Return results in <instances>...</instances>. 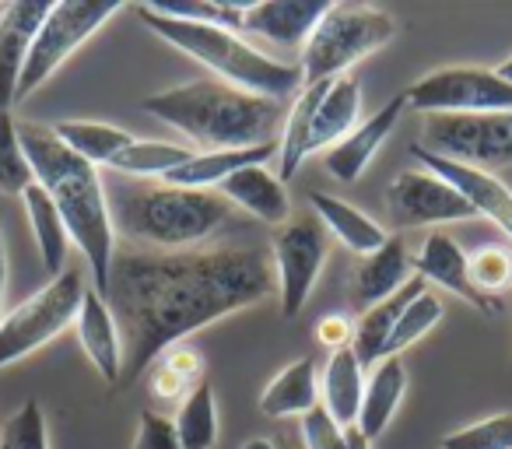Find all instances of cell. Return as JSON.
Listing matches in <instances>:
<instances>
[{
  "label": "cell",
  "mask_w": 512,
  "mask_h": 449,
  "mask_svg": "<svg viewBox=\"0 0 512 449\" xmlns=\"http://www.w3.org/2000/svg\"><path fill=\"white\" fill-rule=\"evenodd\" d=\"M278 292L271 257L256 246H200L183 253L120 250L102 299L123 337V376L116 390H130L148 376L162 351L183 337L260 306Z\"/></svg>",
  "instance_id": "1"
},
{
  "label": "cell",
  "mask_w": 512,
  "mask_h": 449,
  "mask_svg": "<svg viewBox=\"0 0 512 449\" xmlns=\"http://www.w3.org/2000/svg\"><path fill=\"white\" fill-rule=\"evenodd\" d=\"M18 141L29 155L36 183L57 204L71 243L88 260L95 292H106L109 271H113L116 260V225L99 165L74 155L46 123L22 120L18 123Z\"/></svg>",
  "instance_id": "2"
},
{
  "label": "cell",
  "mask_w": 512,
  "mask_h": 449,
  "mask_svg": "<svg viewBox=\"0 0 512 449\" xmlns=\"http://www.w3.org/2000/svg\"><path fill=\"white\" fill-rule=\"evenodd\" d=\"M141 109L190 137L193 144H204V151L278 144L288 116L278 99L242 92L218 78H197L176 88H162L148 95Z\"/></svg>",
  "instance_id": "3"
},
{
  "label": "cell",
  "mask_w": 512,
  "mask_h": 449,
  "mask_svg": "<svg viewBox=\"0 0 512 449\" xmlns=\"http://www.w3.org/2000/svg\"><path fill=\"white\" fill-rule=\"evenodd\" d=\"M109 211L113 225L137 250L155 253L200 250L235 218V207L218 190H186L144 179L116 183L109 193Z\"/></svg>",
  "instance_id": "4"
},
{
  "label": "cell",
  "mask_w": 512,
  "mask_h": 449,
  "mask_svg": "<svg viewBox=\"0 0 512 449\" xmlns=\"http://www.w3.org/2000/svg\"><path fill=\"white\" fill-rule=\"evenodd\" d=\"M137 18H141L162 43H169L172 50L186 53V57L200 60V64L218 81H225V85H235L253 95H267V99H278V102L302 88L299 64L267 57L264 50H256L253 43H246V39L232 29L158 15L148 4L137 8Z\"/></svg>",
  "instance_id": "5"
},
{
  "label": "cell",
  "mask_w": 512,
  "mask_h": 449,
  "mask_svg": "<svg viewBox=\"0 0 512 449\" xmlns=\"http://www.w3.org/2000/svg\"><path fill=\"white\" fill-rule=\"evenodd\" d=\"M397 39V18L369 4H330L299 53L302 85L344 78L355 64L369 60Z\"/></svg>",
  "instance_id": "6"
},
{
  "label": "cell",
  "mask_w": 512,
  "mask_h": 449,
  "mask_svg": "<svg viewBox=\"0 0 512 449\" xmlns=\"http://www.w3.org/2000/svg\"><path fill=\"white\" fill-rule=\"evenodd\" d=\"M123 4L113 0H64V4H50L43 25L36 32V43L25 60L22 81H18V102L29 99L32 92L46 85L109 18L120 15Z\"/></svg>",
  "instance_id": "7"
},
{
  "label": "cell",
  "mask_w": 512,
  "mask_h": 449,
  "mask_svg": "<svg viewBox=\"0 0 512 449\" xmlns=\"http://www.w3.org/2000/svg\"><path fill=\"white\" fill-rule=\"evenodd\" d=\"M81 299H85V278L81 271H64L39 288L32 299H25L18 309H11L0 320V369L22 362L25 355L39 351L60 337L78 320Z\"/></svg>",
  "instance_id": "8"
},
{
  "label": "cell",
  "mask_w": 512,
  "mask_h": 449,
  "mask_svg": "<svg viewBox=\"0 0 512 449\" xmlns=\"http://www.w3.org/2000/svg\"><path fill=\"white\" fill-rule=\"evenodd\" d=\"M327 253L330 232L323 229V221L313 214V207L292 214L281 229H274L271 267L285 320H295L306 309L309 295H313L316 281H320L323 264H327Z\"/></svg>",
  "instance_id": "9"
},
{
  "label": "cell",
  "mask_w": 512,
  "mask_h": 449,
  "mask_svg": "<svg viewBox=\"0 0 512 449\" xmlns=\"http://www.w3.org/2000/svg\"><path fill=\"white\" fill-rule=\"evenodd\" d=\"M421 151L470 169H509L512 165V113L481 116H425L421 123Z\"/></svg>",
  "instance_id": "10"
},
{
  "label": "cell",
  "mask_w": 512,
  "mask_h": 449,
  "mask_svg": "<svg viewBox=\"0 0 512 449\" xmlns=\"http://www.w3.org/2000/svg\"><path fill=\"white\" fill-rule=\"evenodd\" d=\"M404 99L421 116L512 113V85L488 67H439L414 81Z\"/></svg>",
  "instance_id": "11"
},
{
  "label": "cell",
  "mask_w": 512,
  "mask_h": 449,
  "mask_svg": "<svg viewBox=\"0 0 512 449\" xmlns=\"http://www.w3.org/2000/svg\"><path fill=\"white\" fill-rule=\"evenodd\" d=\"M386 218L393 229H425V225H453L477 218L453 183L435 172H400L386 186Z\"/></svg>",
  "instance_id": "12"
},
{
  "label": "cell",
  "mask_w": 512,
  "mask_h": 449,
  "mask_svg": "<svg viewBox=\"0 0 512 449\" xmlns=\"http://www.w3.org/2000/svg\"><path fill=\"white\" fill-rule=\"evenodd\" d=\"M411 267L425 285H439L442 292L463 299L470 309H477V313H484V316L502 313V299H488V295H481L474 288L470 267H467V253H463V246L456 243L453 236H446V232L425 236L418 257H411Z\"/></svg>",
  "instance_id": "13"
},
{
  "label": "cell",
  "mask_w": 512,
  "mask_h": 449,
  "mask_svg": "<svg viewBox=\"0 0 512 449\" xmlns=\"http://www.w3.org/2000/svg\"><path fill=\"white\" fill-rule=\"evenodd\" d=\"M411 155L425 165V172H435V176H442L446 183H453L456 190L467 197V204L474 207V214L488 218L512 243V190L495 172L470 169V165L449 162V158H435V155H428V151H421L418 144H411Z\"/></svg>",
  "instance_id": "14"
},
{
  "label": "cell",
  "mask_w": 512,
  "mask_h": 449,
  "mask_svg": "<svg viewBox=\"0 0 512 449\" xmlns=\"http://www.w3.org/2000/svg\"><path fill=\"white\" fill-rule=\"evenodd\" d=\"M46 11L50 0H22L0 8V113H11L18 102V81Z\"/></svg>",
  "instance_id": "15"
},
{
  "label": "cell",
  "mask_w": 512,
  "mask_h": 449,
  "mask_svg": "<svg viewBox=\"0 0 512 449\" xmlns=\"http://www.w3.org/2000/svg\"><path fill=\"white\" fill-rule=\"evenodd\" d=\"M404 113H407V99L397 95V99L386 102L379 113H372L369 120L358 123L344 141H337L330 151H323V165H327L330 176H334L337 183H358L362 172L369 169V162L376 158V151L383 148V141L397 130Z\"/></svg>",
  "instance_id": "16"
},
{
  "label": "cell",
  "mask_w": 512,
  "mask_h": 449,
  "mask_svg": "<svg viewBox=\"0 0 512 449\" xmlns=\"http://www.w3.org/2000/svg\"><path fill=\"white\" fill-rule=\"evenodd\" d=\"M327 8L330 0H264V4H249L246 15H242V32H253L267 43L302 53V46L309 43Z\"/></svg>",
  "instance_id": "17"
},
{
  "label": "cell",
  "mask_w": 512,
  "mask_h": 449,
  "mask_svg": "<svg viewBox=\"0 0 512 449\" xmlns=\"http://www.w3.org/2000/svg\"><path fill=\"white\" fill-rule=\"evenodd\" d=\"M74 330H78L81 351H85L88 362L95 365L102 383L116 390V386H120V376H123V337H120V327H116L113 309H109V302L102 299V292L85 288V299H81Z\"/></svg>",
  "instance_id": "18"
},
{
  "label": "cell",
  "mask_w": 512,
  "mask_h": 449,
  "mask_svg": "<svg viewBox=\"0 0 512 449\" xmlns=\"http://www.w3.org/2000/svg\"><path fill=\"white\" fill-rule=\"evenodd\" d=\"M414 278V267H411V257H407V246L404 239L390 236L376 253L358 260L355 274H351V306L358 313L372 309L376 302L390 299L400 285Z\"/></svg>",
  "instance_id": "19"
},
{
  "label": "cell",
  "mask_w": 512,
  "mask_h": 449,
  "mask_svg": "<svg viewBox=\"0 0 512 449\" xmlns=\"http://www.w3.org/2000/svg\"><path fill=\"white\" fill-rule=\"evenodd\" d=\"M218 193L232 207L253 214L256 221H264L271 229H281L292 218V200H288L285 183L267 165H249V169L235 172L218 186Z\"/></svg>",
  "instance_id": "20"
},
{
  "label": "cell",
  "mask_w": 512,
  "mask_h": 449,
  "mask_svg": "<svg viewBox=\"0 0 512 449\" xmlns=\"http://www.w3.org/2000/svg\"><path fill=\"white\" fill-rule=\"evenodd\" d=\"M278 158V144H260V148H228V151H193L179 169H172L162 183L186 186V190H218L228 176L249 169V165H267Z\"/></svg>",
  "instance_id": "21"
},
{
  "label": "cell",
  "mask_w": 512,
  "mask_h": 449,
  "mask_svg": "<svg viewBox=\"0 0 512 449\" xmlns=\"http://www.w3.org/2000/svg\"><path fill=\"white\" fill-rule=\"evenodd\" d=\"M425 292V281L414 274L407 285H400L397 292L390 295V299L376 302L372 309H365V313H358L355 320V334H351V351H355V358L365 365H379L386 358V344H390V334L393 327H397V320L404 316V309L411 306L418 295Z\"/></svg>",
  "instance_id": "22"
},
{
  "label": "cell",
  "mask_w": 512,
  "mask_h": 449,
  "mask_svg": "<svg viewBox=\"0 0 512 449\" xmlns=\"http://www.w3.org/2000/svg\"><path fill=\"white\" fill-rule=\"evenodd\" d=\"M309 207H313V214L323 221V229L334 239H341V246H348L358 257H369V253H376L379 246L390 239L379 221H372L365 211L351 207L348 200L334 197V193H323V190L309 193Z\"/></svg>",
  "instance_id": "23"
},
{
  "label": "cell",
  "mask_w": 512,
  "mask_h": 449,
  "mask_svg": "<svg viewBox=\"0 0 512 449\" xmlns=\"http://www.w3.org/2000/svg\"><path fill=\"white\" fill-rule=\"evenodd\" d=\"M260 414L264 418H306L313 407H320V386H316L313 358H295L292 365L278 372L260 393Z\"/></svg>",
  "instance_id": "24"
},
{
  "label": "cell",
  "mask_w": 512,
  "mask_h": 449,
  "mask_svg": "<svg viewBox=\"0 0 512 449\" xmlns=\"http://www.w3.org/2000/svg\"><path fill=\"white\" fill-rule=\"evenodd\" d=\"M358 113H362V88H358L355 74H344V78L330 81L313 116L309 155L313 151H330L337 141H344L358 127Z\"/></svg>",
  "instance_id": "25"
},
{
  "label": "cell",
  "mask_w": 512,
  "mask_h": 449,
  "mask_svg": "<svg viewBox=\"0 0 512 449\" xmlns=\"http://www.w3.org/2000/svg\"><path fill=\"white\" fill-rule=\"evenodd\" d=\"M362 397H365V372L362 362L355 358V351L351 348L330 351L327 369H323V393H320L323 411L341 428H348L358 421Z\"/></svg>",
  "instance_id": "26"
},
{
  "label": "cell",
  "mask_w": 512,
  "mask_h": 449,
  "mask_svg": "<svg viewBox=\"0 0 512 449\" xmlns=\"http://www.w3.org/2000/svg\"><path fill=\"white\" fill-rule=\"evenodd\" d=\"M407 393V369L400 358H383L372 372V379L365 383V397H362V411H358L355 425L369 435L372 442L386 432L390 418L397 414L400 400Z\"/></svg>",
  "instance_id": "27"
},
{
  "label": "cell",
  "mask_w": 512,
  "mask_h": 449,
  "mask_svg": "<svg viewBox=\"0 0 512 449\" xmlns=\"http://www.w3.org/2000/svg\"><path fill=\"white\" fill-rule=\"evenodd\" d=\"M22 204H25L32 239H36V246H39V257H43V267L57 278V274H64L67 243H71V236H67V229H64V218H60L57 204H53L50 193L39 183H32L29 190L22 193Z\"/></svg>",
  "instance_id": "28"
},
{
  "label": "cell",
  "mask_w": 512,
  "mask_h": 449,
  "mask_svg": "<svg viewBox=\"0 0 512 449\" xmlns=\"http://www.w3.org/2000/svg\"><path fill=\"white\" fill-rule=\"evenodd\" d=\"M330 81H320V85H302L299 99L292 102L285 116V127H281V141H278V162H281V183L299 172V165L309 158V137H313V116L316 106H320L323 92H327Z\"/></svg>",
  "instance_id": "29"
},
{
  "label": "cell",
  "mask_w": 512,
  "mask_h": 449,
  "mask_svg": "<svg viewBox=\"0 0 512 449\" xmlns=\"http://www.w3.org/2000/svg\"><path fill=\"white\" fill-rule=\"evenodd\" d=\"M200 383H204V358L186 344L162 351L148 369V390L158 400H179L183 404Z\"/></svg>",
  "instance_id": "30"
},
{
  "label": "cell",
  "mask_w": 512,
  "mask_h": 449,
  "mask_svg": "<svg viewBox=\"0 0 512 449\" xmlns=\"http://www.w3.org/2000/svg\"><path fill=\"white\" fill-rule=\"evenodd\" d=\"M53 134H57L74 155L92 165H113V158L134 141L123 127L102 123V120H60L57 127H53Z\"/></svg>",
  "instance_id": "31"
},
{
  "label": "cell",
  "mask_w": 512,
  "mask_h": 449,
  "mask_svg": "<svg viewBox=\"0 0 512 449\" xmlns=\"http://www.w3.org/2000/svg\"><path fill=\"white\" fill-rule=\"evenodd\" d=\"M190 155H193V151H186L183 144L137 141V137H134V141H130L127 148L113 158V165H109V169L123 172L127 179H144V183H151V179H165L172 169H179V165H183Z\"/></svg>",
  "instance_id": "32"
},
{
  "label": "cell",
  "mask_w": 512,
  "mask_h": 449,
  "mask_svg": "<svg viewBox=\"0 0 512 449\" xmlns=\"http://www.w3.org/2000/svg\"><path fill=\"white\" fill-rule=\"evenodd\" d=\"M172 421H176L183 449H214V442H218V400H214L207 379L179 404Z\"/></svg>",
  "instance_id": "33"
},
{
  "label": "cell",
  "mask_w": 512,
  "mask_h": 449,
  "mask_svg": "<svg viewBox=\"0 0 512 449\" xmlns=\"http://www.w3.org/2000/svg\"><path fill=\"white\" fill-rule=\"evenodd\" d=\"M442 320V299L435 292H421L411 306L404 309V316L397 320L390 334V344H386V358H400V351H407L411 344H418L425 334H432Z\"/></svg>",
  "instance_id": "34"
},
{
  "label": "cell",
  "mask_w": 512,
  "mask_h": 449,
  "mask_svg": "<svg viewBox=\"0 0 512 449\" xmlns=\"http://www.w3.org/2000/svg\"><path fill=\"white\" fill-rule=\"evenodd\" d=\"M32 183H36V176H32V165H29V155H25L22 141H18L15 116L0 113V193L22 197Z\"/></svg>",
  "instance_id": "35"
},
{
  "label": "cell",
  "mask_w": 512,
  "mask_h": 449,
  "mask_svg": "<svg viewBox=\"0 0 512 449\" xmlns=\"http://www.w3.org/2000/svg\"><path fill=\"white\" fill-rule=\"evenodd\" d=\"M0 449H50V428L39 400H25L0 428Z\"/></svg>",
  "instance_id": "36"
},
{
  "label": "cell",
  "mask_w": 512,
  "mask_h": 449,
  "mask_svg": "<svg viewBox=\"0 0 512 449\" xmlns=\"http://www.w3.org/2000/svg\"><path fill=\"white\" fill-rule=\"evenodd\" d=\"M467 267L474 288L488 299H498V292L512 288V250L505 246H481L467 253Z\"/></svg>",
  "instance_id": "37"
},
{
  "label": "cell",
  "mask_w": 512,
  "mask_h": 449,
  "mask_svg": "<svg viewBox=\"0 0 512 449\" xmlns=\"http://www.w3.org/2000/svg\"><path fill=\"white\" fill-rule=\"evenodd\" d=\"M442 449H512V411L491 414L460 432H449L442 439Z\"/></svg>",
  "instance_id": "38"
},
{
  "label": "cell",
  "mask_w": 512,
  "mask_h": 449,
  "mask_svg": "<svg viewBox=\"0 0 512 449\" xmlns=\"http://www.w3.org/2000/svg\"><path fill=\"white\" fill-rule=\"evenodd\" d=\"M134 449H183L176 432V421L165 418L158 411H141L137 414V435Z\"/></svg>",
  "instance_id": "39"
},
{
  "label": "cell",
  "mask_w": 512,
  "mask_h": 449,
  "mask_svg": "<svg viewBox=\"0 0 512 449\" xmlns=\"http://www.w3.org/2000/svg\"><path fill=\"white\" fill-rule=\"evenodd\" d=\"M302 442H306V449H348L344 446L341 425L323 411V404L313 407V411L302 418Z\"/></svg>",
  "instance_id": "40"
},
{
  "label": "cell",
  "mask_w": 512,
  "mask_h": 449,
  "mask_svg": "<svg viewBox=\"0 0 512 449\" xmlns=\"http://www.w3.org/2000/svg\"><path fill=\"white\" fill-rule=\"evenodd\" d=\"M351 334H355V323H351L348 316H341V313H330V316H323V320L316 323V341H320L323 348H330V351L351 348Z\"/></svg>",
  "instance_id": "41"
},
{
  "label": "cell",
  "mask_w": 512,
  "mask_h": 449,
  "mask_svg": "<svg viewBox=\"0 0 512 449\" xmlns=\"http://www.w3.org/2000/svg\"><path fill=\"white\" fill-rule=\"evenodd\" d=\"M341 435H344V446H348V449H372V439L358 425L341 428Z\"/></svg>",
  "instance_id": "42"
},
{
  "label": "cell",
  "mask_w": 512,
  "mask_h": 449,
  "mask_svg": "<svg viewBox=\"0 0 512 449\" xmlns=\"http://www.w3.org/2000/svg\"><path fill=\"white\" fill-rule=\"evenodd\" d=\"M4 299H8V253H4V229H0V320H4Z\"/></svg>",
  "instance_id": "43"
},
{
  "label": "cell",
  "mask_w": 512,
  "mask_h": 449,
  "mask_svg": "<svg viewBox=\"0 0 512 449\" xmlns=\"http://www.w3.org/2000/svg\"><path fill=\"white\" fill-rule=\"evenodd\" d=\"M242 449H281L278 439H267V435H256V439H246Z\"/></svg>",
  "instance_id": "44"
},
{
  "label": "cell",
  "mask_w": 512,
  "mask_h": 449,
  "mask_svg": "<svg viewBox=\"0 0 512 449\" xmlns=\"http://www.w3.org/2000/svg\"><path fill=\"white\" fill-rule=\"evenodd\" d=\"M495 71H498V78H505V81L512 85V57H509V60H502V64H498Z\"/></svg>",
  "instance_id": "45"
},
{
  "label": "cell",
  "mask_w": 512,
  "mask_h": 449,
  "mask_svg": "<svg viewBox=\"0 0 512 449\" xmlns=\"http://www.w3.org/2000/svg\"><path fill=\"white\" fill-rule=\"evenodd\" d=\"M281 449H292V446H288V442H281Z\"/></svg>",
  "instance_id": "46"
}]
</instances>
